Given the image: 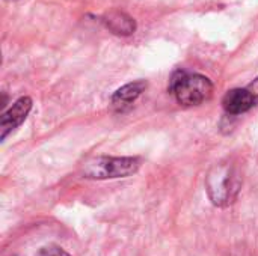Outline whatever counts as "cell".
I'll return each mask as SVG.
<instances>
[{
	"label": "cell",
	"mask_w": 258,
	"mask_h": 256,
	"mask_svg": "<svg viewBox=\"0 0 258 256\" xmlns=\"http://www.w3.org/2000/svg\"><path fill=\"white\" fill-rule=\"evenodd\" d=\"M242 187V178L231 161H222L212 167L206 178V189L216 207H230L236 202Z\"/></svg>",
	"instance_id": "obj_1"
},
{
	"label": "cell",
	"mask_w": 258,
	"mask_h": 256,
	"mask_svg": "<svg viewBox=\"0 0 258 256\" xmlns=\"http://www.w3.org/2000/svg\"><path fill=\"white\" fill-rule=\"evenodd\" d=\"M142 166L141 157H107L98 155L86 160L80 167V177L92 181L127 178Z\"/></svg>",
	"instance_id": "obj_2"
},
{
	"label": "cell",
	"mask_w": 258,
	"mask_h": 256,
	"mask_svg": "<svg viewBox=\"0 0 258 256\" xmlns=\"http://www.w3.org/2000/svg\"><path fill=\"white\" fill-rule=\"evenodd\" d=\"M169 91L177 103L186 107L200 106L209 101L213 95V83L201 74H189L186 71H175L172 74Z\"/></svg>",
	"instance_id": "obj_3"
},
{
	"label": "cell",
	"mask_w": 258,
	"mask_h": 256,
	"mask_svg": "<svg viewBox=\"0 0 258 256\" xmlns=\"http://www.w3.org/2000/svg\"><path fill=\"white\" fill-rule=\"evenodd\" d=\"M30 109H32V100L29 97H21L12 104L11 109H8L2 115L0 118V139L2 140H5L9 133H12L17 127H20L26 121Z\"/></svg>",
	"instance_id": "obj_4"
},
{
	"label": "cell",
	"mask_w": 258,
	"mask_h": 256,
	"mask_svg": "<svg viewBox=\"0 0 258 256\" xmlns=\"http://www.w3.org/2000/svg\"><path fill=\"white\" fill-rule=\"evenodd\" d=\"M257 98L252 95V92L248 88L231 89L222 98L224 110L228 115H233V116L249 112L254 106H257Z\"/></svg>",
	"instance_id": "obj_5"
},
{
	"label": "cell",
	"mask_w": 258,
	"mask_h": 256,
	"mask_svg": "<svg viewBox=\"0 0 258 256\" xmlns=\"http://www.w3.org/2000/svg\"><path fill=\"white\" fill-rule=\"evenodd\" d=\"M145 89H147V81H144V80H138V81L124 84L110 98L112 110L116 113L127 112L133 106V103L145 92Z\"/></svg>",
	"instance_id": "obj_6"
},
{
	"label": "cell",
	"mask_w": 258,
	"mask_h": 256,
	"mask_svg": "<svg viewBox=\"0 0 258 256\" xmlns=\"http://www.w3.org/2000/svg\"><path fill=\"white\" fill-rule=\"evenodd\" d=\"M103 23L104 26L118 36H128L136 32V21L133 17L128 14L119 11V9H112L103 15Z\"/></svg>",
	"instance_id": "obj_7"
},
{
	"label": "cell",
	"mask_w": 258,
	"mask_h": 256,
	"mask_svg": "<svg viewBox=\"0 0 258 256\" xmlns=\"http://www.w3.org/2000/svg\"><path fill=\"white\" fill-rule=\"evenodd\" d=\"M36 256H71L70 253H67L62 247L59 246H45L42 247Z\"/></svg>",
	"instance_id": "obj_8"
},
{
	"label": "cell",
	"mask_w": 258,
	"mask_h": 256,
	"mask_svg": "<svg viewBox=\"0 0 258 256\" xmlns=\"http://www.w3.org/2000/svg\"><path fill=\"white\" fill-rule=\"evenodd\" d=\"M248 89L252 92V95L257 98V101H258V77L254 80V81H252V83H251V84H249V86H248Z\"/></svg>",
	"instance_id": "obj_9"
},
{
	"label": "cell",
	"mask_w": 258,
	"mask_h": 256,
	"mask_svg": "<svg viewBox=\"0 0 258 256\" xmlns=\"http://www.w3.org/2000/svg\"><path fill=\"white\" fill-rule=\"evenodd\" d=\"M233 256H251L245 249H239V250H236L234 253H233Z\"/></svg>",
	"instance_id": "obj_10"
}]
</instances>
